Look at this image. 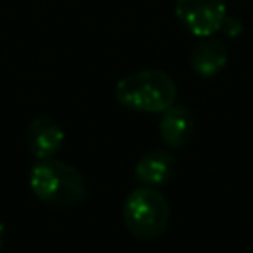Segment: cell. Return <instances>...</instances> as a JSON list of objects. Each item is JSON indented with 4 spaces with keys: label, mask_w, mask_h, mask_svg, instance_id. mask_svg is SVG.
<instances>
[{
    "label": "cell",
    "mask_w": 253,
    "mask_h": 253,
    "mask_svg": "<svg viewBox=\"0 0 253 253\" xmlns=\"http://www.w3.org/2000/svg\"><path fill=\"white\" fill-rule=\"evenodd\" d=\"M178 87L162 69H140L119 79L115 99L134 113H162L176 103Z\"/></svg>",
    "instance_id": "1"
},
{
    "label": "cell",
    "mask_w": 253,
    "mask_h": 253,
    "mask_svg": "<svg viewBox=\"0 0 253 253\" xmlns=\"http://www.w3.org/2000/svg\"><path fill=\"white\" fill-rule=\"evenodd\" d=\"M194 126H196V121L190 109L174 103L172 107L160 113L158 134L168 148H182L190 142L194 134Z\"/></svg>",
    "instance_id": "7"
},
{
    "label": "cell",
    "mask_w": 253,
    "mask_h": 253,
    "mask_svg": "<svg viewBox=\"0 0 253 253\" xmlns=\"http://www.w3.org/2000/svg\"><path fill=\"white\" fill-rule=\"evenodd\" d=\"M2 243H4V223L0 219V249H2Z\"/></svg>",
    "instance_id": "9"
},
{
    "label": "cell",
    "mask_w": 253,
    "mask_h": 253,
    "mask_svg": "<svg viewBox=\"0 0 253 253\" xmlns=\"http://www.w3.org/2000/svg\"><path fill=\"white\" fill-rule=\"evenodd\" d=\"M176 172V158L170 150L154 148L144 152L136 164H134V178L140 182V186L158 188L172 180Z\"/></svg>",
    "instance_id": "6"
},
{
    "label": "cell",
    "mask_w": 253,
    "mask_h": 253,
    "mask_svg": "<svg viewBox=\"0 0 253 253\" xmlns=\"http://www.w3.org/2000/svg\"><path fill=\"white\" fill-rule=\"evenodd\" d=\"M65 140V132L57 121L51 117H36L26 130V144L28 150L36 156V160L53 158Z\"/></svg>",
    "instance_id": "5"
},
{
    "label": "cell",
    "mask_w": 253,
    "mask_h": 253,
    "mask_svg": "<svg viewBox=\"0 0 253 253\" xmlns=\"http://www.w3.org/2000/svg\"><path fill=\"white\" fill-rule=\"evenodd\" d=\"M123 221L128 233L136 239H156L168 229L170 204L158 188L138 186L125 198Z\"/></svg>",
    "instance_id": "3"
},
{
    "label": "cell",
    "mask_w": 253,
    "mask_h": 253,
    "mask_svg": "<svg viewBox=\"0 0 253 253\" xmlns=\"http://www.w3.org/2000/svg\"><path fill=\"white\" fill-rule=\"evenodd\" d=\"M174 12L180 24L198 38L213 36L227 20L223 0H176Z\"/></svg>",
    "instance_id": "4"
},
{
    "label": "cell",
    "mask_w": 253,
    "mask_h": 253,
    "mask_svg": "<svg viewBox=\"0 0 253 253\" xmlns=\"http://www.w3.org/2000/svg\"><path fill=\"white\" fill-rule=\"evenodd\" d=\"M227 61H229V53H227L225 43L213 36L202 38L190 53L192 71L204 79L217 75L227 65Z\"/></svg>",
    "instance_id": "8"
},
{
    "label": "cell",
    "mask_w": 253,
    "mask_h": 253,
    "mask_svg": "<svg viewBox=\"0 0 253 253\" xmlns=\"http://www.w3.org/2000/svg\"><path fill=\"white\" fill-rule=\"evenodd\" d=\"M30 190L34 196L49 206H75L87 196V182L83 174L57 158L36 160L30 170Z\"/></svg>",
    "instance_id": "2"
}]
</instances>
